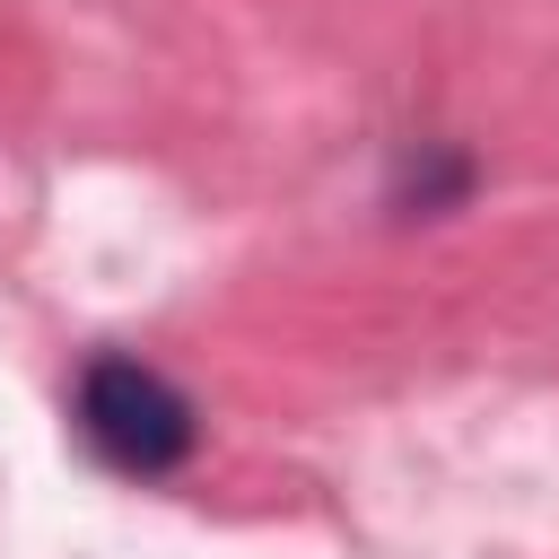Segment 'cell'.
<instances>
[{
	"label": "cell",
	"mask_w": 559,
	"mask_h": 559,
	"mask_svg": "<svg viewBox=\"0 0 559 559\" xmlns=\"http://www.w3.org/2000/svg\"><path fill=\"white\" fill-rule=\"evenodd\" d=\"M79 437H87L114 472H131V480H166V472L192 463V445H201V411H192L157 367L105 349V358L79 367Z\"/></svg>",
	"instance_id": "6da1fadb"
}]
</instances>
